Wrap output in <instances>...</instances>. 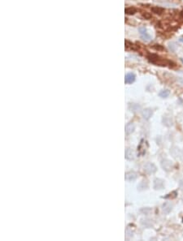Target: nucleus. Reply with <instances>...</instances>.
Listing matches in <instances>:
<instances>
[{
    "instance_id": "nucleus-2",
    "label": "nucleus",
    "mask_w": 183,
    "mask_h": 241,
    "mask_svg": "<svg viewBox=\"0 0 183 241\" xmlns=\"http://www.w3.org/2000/svg\"><path fill=\"white\" fill-rule=\"evenodd\" d=\"M147 147H148V145H147V141L142 140L141 142H140L139 145L138 146V154L139 155V156H143V155L145 154Z\"/></svg>"
},
{
    "instance_id": "nucleus-12",
    "label": "nucleus",
    "mask_w": 183,
    "mask_h": 241,
    "mask_svg": "<svg viewBox=\"0 0 183 241\" xmlns=\"http://www.w3.org/2000/svg\"><path fill=\"white\" fill-rule=\"evenodd\" d=\"M181 153H182V150H180L178 147L173 146L172 147V149L170 150V154H172V155L174 157V158H180V155H181Z\"/></svg>"
},
{
    "instance_id": "nucleus-1",
    "label": "nucleus",
    "mask_w": 183,
    "mask_h": 241,
    "mask_svg": "<svg viewBox=\"0 0 183 241\" xmlns=\"http://www.w3.org/2000/svg\"><path fill=\"white\" fill-rule=\"evenodd\" d=\"M144 171L148 174V175H151V174H154V173L156 172L157 168L156 167V165L154 163H151V162H147L144 165Z\"/></svg>"
},
{
    "instance_id": "nucleus-7",
    "label": "nucleus",
    "mask_w": 183,
    "mask_h": 241,
    "mask_svg": "<svg viewBox=\"0 0 183 241\" xmlns=\"http://www.w3.org/2000/svg\"><path fill=\"white\" fill-rule=\"evenodd\" d=\"M173 204L171 202H165L162 205V210L164 214H169L170 212L173 210Z\"/></svg>"
},
{
    "instance_id": "nucleus-8",
    "label": "nucleus",
    "mask_w": 183,
    "mask_h": 241,
    "mask_svg": "<svg viewBox=\"0 0 183 241\" xmlns=\"http://www.w3.org/2000/svg\"><path fill=\"white\" fill-rule=\"evenodd\" d=\"M163 123L165 125L166 127H171L173 126V118L169 115H164L163 117Z\"/></svg>"
},
{
    "instance_id": "nucleus-3",
    "label": "nucleus",
    "mask_w": 183,
    "mask_h": 241,
    "mask_svg": "<svg viewBox=\"0 0 183 241\" xmlns=\"http://www.w3.org/2000/svg\"><path fill=\"white\" fill-rule=\"evenodd\" d=\"M161 167L162 168L166 171H171L173 167V162L169 159H164L161 162Z\"/></svg>"
},
{
    "instance_id": "nucleus-17",
    "label": "nucleus",
    "mask_w": 183,
    "mask_h": 241,
    "mask_svg": "<svg viewBox=\"0 0 183 241\" xmlns=\"http://www.w3.org/2000/svg\"><path fill=\"white\" fill-rule=\"evenodd\" d=\"M143 16L146 18V19H150V18H151V15L150 13L145 12L143 14Z\"/></svg>"
},
{
    "instance_id": "nucleus-6",
    "label": "nucleus",
    "mask_w": 183,
    "mask_h": 241,
    "mask_svg": "<svg viewBox=\"0 0 183 241\" xmlns=\"http://www.w3.org/2000/svg\"><path fill=\"white\" fill-rule=\"evenodd\" d=\"M164 187V181L162 180H160V179H155V180H154V188H155V189H163Z\"/></svg>"
},
{
    "instance_id": "nucleus-14",
    "label": "nucleus",
    "mask_w": 183,
    "mask_h": 241,
    "mask_svg": "<svg viewBox=\"0 0 183 241\" xmlns=\"http://www.w3.org/2000/svg\"><path fill=\"white\" fill-rule=\"evenodd\" d=\"M170 94V91L169 89H163L160 92L159 94V96L162 98H165L167 97H169Z\"/></svg>"
},
{
    "instance_id": "nucleus-20",
    "label": "nucleus",
    "mask_w": 183,
    "mask_h": 241,
    "mask_svg": "<svg viewBox=\"0 0 183 241\" xmlns=\"http://www.w3.org/2000/svg\"><path fill=\"white\" fill-rule=\"evenodd\" d=\"M182 62H183V59H182Z\"/></svg>"
},
{
    "instance_id": "nucleus-19",
    "label": "nucleus",
    "mask_w": 183,
    "mask_h": 241,
    "mask_svg": "<svg viewBox=\"0 0 183 241\" xmlns=\"http://www.w3.org/2000/svg\"><path fill=\"white\" fill-rule=\"evenodd\" d=\"M181 16H182V17H183V11H182V12H181Z\"/></svg>"
},
{
    "instance_id": "nucleus-5",
    "label": "nucleus",
    "mask_w": 183,
    "mask_h": 241,
    "mask_svg": "<svg viewBox=\"0 0 183 241\" xmlns=\"http://www.w3.org/2000/svg\"><path fill=\"white\" fill-rule=\"evenodd\" d=\"M152 115L153 111L152 109H151V108H146V109H144L143 111V112H142V116H143V118L144 119H146V120L150 119V118L152 116Z\"/></svg>"
},
{
    "instance_id": "nucleus-13",
    "label": "nucleus",
    "mask_w": 183,
    "mask_h": 241,
    "mask_svg": "<svg viewBox=\"0 0 183 241\" xmlns=\"http://www.w3.org/2000/svg\"><path fill=\"white\" fill-rule=\"evenodd\" d=\"M135 81V75L134 73H128L125 76V83L132 84Z\"/></svg>"
},
{
    "instance_id": "nucleus-15",
    "label": "nucleus",
    "mask_w": 183,
    "mask_h": 241,
    "mask_svg": "<svg viewBox=\"0 0 183 241\" xmlns=\"http://www.w3.org/2000/svg\"><path fill=\"white\" fill-rule=\"evenodd\" d=\"M151 11H152L154 13H156V14H159V15H160V14H162V13L164 12V9L161 8H159V7H155V8H152Z\"/></svg>"
},
{
    "instance_id": "nucleus-18",
    "label": "nucleus",
    "mask_w": 183,
    "mask_h": 241,
    "mask_svg": "<svg viewBox=\"0 0 183 241\" xmlns=\"http://www.w3.org/2000/svg\"><path fill=\"white\" fill-rule=\"evenodd\" d=\"M179 41H180L181 42H183V37H182V38H181L179 39Z\"/></svg>"
},
{
    "instance_id": "nucleus-16",
    "label": "nucleus",
    "mask_w": 183,
    "mask_h": 241,
    "mask_svg": "<svg viewBox=\"0 0 183 241\" xmlns=\"http://www.w3.org/2000/svg\"><path fill=\"white\" fill-rule=\"evenodd\" d=\"M125 13L128 15H134L136 12V9L134 8H128L125 9Z\"/></svg>"
},
{
    "instance_id": "nucleus-11",
    "label": "nucleus",
    "mask_w": 183,
    "mask_h": 241,
    "mask_svg": "<svg viewBox=\"0 0 183 241\" xmlns=\"http://www.w3.org/2000/svg\"><path fill=\"white\" fill-rule=\"evenodd\" d=\"M134 129H135V126L134 124V123H129L125 126V133L127 135H130L134 132Z\"/></svg>"
},
{
    "instance_id": "nucleus-4",
    "label": "nucleus",
    "mask_w": 183,
    "mask_h": 241,
    "mask_svg": "<svg viewBox=\"0 0 183 241\" xmlns=\"http://www.w3.org/2000/svg\"><path fill=\"white\" fill-rule=\"evenodd\" d=\"M138 30H139L140 35H141L142 38L143 40H145V41H150L151 40V36L148 34V33H147V31L145 27H140Z\"/></svg>"
},
{
    "instance_id": "nucleus-10",
    "label": "nucleus",
    "mask_w": 183,
    "mask_h": 241,
    "mask_svg": "<svg viewBox=\"0 0 183 241\" xmlns=\"http://www.w3.org/2000/svg\"><path fill=\"white\" fill-rule=\"evenodd\" d=\"M134 156H135V154H134V151L132 149H130L128 148L126 150H125V158L127 160H134Z\"/></svg>"
},
{
    "instance_id": "nucleus-21",
    "label": "nucleus",
    "mask_w": 183,
    "mask_h": 241,
    "mask_svg": "<svg viewBox=\"0 0 183 241\" xmlns=\"http://www.w3.org/2000/svg\"><path fill=\"white\" fill-rule=\"evenodd\" d=\"M182 201H183V197H182Z\"/></svg>"
},
{
    "instance_id": "nucleus-9",
    "label": "nucleus",
    "mask_w": 183,
    "mask_h": 241,
    "mask_svg": "<svg viewBox=\"0 0 183 241\" xmlns=\"http://www.w3.org/2000/svg\"><path fill=\"white\" fill-rule=\"evenodd\" d=\"M138 175L134 171H130L125 174V180L127 181H134L137 179Z\"/></svg>"
}]
</instances>
